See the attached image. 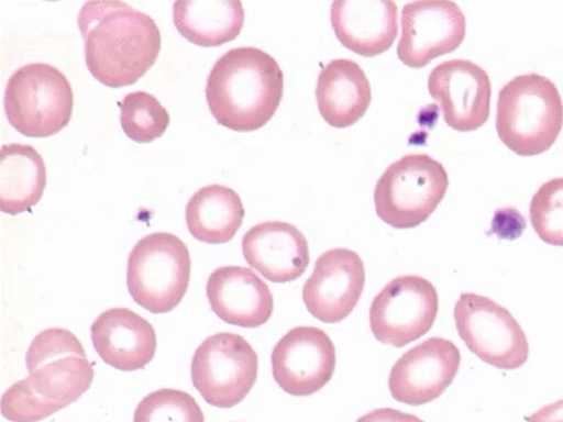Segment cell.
<instances>
[{
  "instance_id": "obj_27",
  "label": "cell",
  "mask_w": 563,
  "mask_h": 422,
  "mask_svg": "<svg viewBox=\"0 0 563 422\" xmlns=\"http://www.w3.org/2000/svg\"><path fill=\"white\" fill-rule=\"evenodd\" d=\"M356 422H424L418 417L409 413H404L395 409H377L369 412Z\"/></svg>"
},
{
  "instance_id": "obj_14",
  "label": "cell",
  "mask_w": 563,
  "mask_h": 422,
  "mask_svg": "<svg viewBox=\"0 0 563 422\" xmlns=\"http://www.w3.org/2000/svg\"><path fill=\"white\" fill-rule=\"evenodd\" d=\"M365 267L361 256L345 248L321 255L303 286L308 311L327 324L347 319L357 307L365 287Z\"/></svg>"
},
{
  "instance_id": "obj_4",
  "label": "cell",
  "mask_w": 563,
  "mask_h": 422,
  "mask_svg": "<svg viewBox=\"0 0 563 422\" xmlns=\"http://www.w3.org/2000/svg\"><path fill=\"white\" fill-rule=\"evenodd\" d=\"M563 127V102L558 87L538 74L521 75L500 90L497 132L503 144L520 156L551 149Z\"/></svg>"
},
{
  "instance_id": "obj_11",
  "label": "cell",
  "mask_w": 563,
  "mask_h": 422,
  "mask_svg": "<svg viewBox=\"0 0 563 422\" xmlns=\"http://www.w3.org/2000/svg\"><path fill=\"white\" fill-rule=\"evenodd\" d=\"M466 35V18L451 0H418L402 8L400 62L421 68L460 47Z\"/></svg>"
},
{
  "instance_id": "obj_15",
  "label": "cell",
  "mask_w": 563,
  "mask_h": 422,
  "mask_svg": "<svg viewBox=\"0 0 563 422\" xmlns=\"http://www.w3.org/2000/svg\"><path fill=\"white\" fill-rule=\"evenodd\" d=\"M431 97L440 103L448 125L456 132H473L490 114L492 85L486 70L465 59H452L432 69Z\"/></svg>"
},
{
  "instance_id": "obj_13",
  "label": "cell",
  "mask_w": 563,
  "mask_h": 422,
  "mask_svg": "<svg viewBox=\"0 0 563 422\" xmlns=\"http://www.w3.org/2000/svg\"><path fill=\"white\" fill-rule=\"evenodd\" d=\"M462 355L454 343L433 337L409 349L391 369L389 389L395 400L421 407L442 396L460 371Z\"/></svg>"
},
{
  "instance_id": "obj_24",
  "label": "cell",
  "mask_w": 563,
  "mask_h": 422,
  "mask_svg": "<svg viewBox=\"0 0 563 422\" xmlns=\"http://www.w3.org/2000/svg\"><path fill=\"white\" fill-rule=\"evenodd\" d=\"M120 121L123 132L137 144H151L167 131L170 116L154 96L136 91L120 103Z\"/></svg>"
},
{
  "instance_id": "obj_8",
  "label": "cell",
  "mask_w": 563,
  "mask_h": 422,
  "mask_svg": "<svg viewBox=\"0 0 563 422\" xmlns=\"http://www.w3.org/2000/svg\"><path fill=\"white\" fill-rule=\"evenodd\" d=\"M258 357L240 334L221 332L208 337L191 362L194 387L210 404L232 409L251 393L257 380Z\"/></svg>"
},
{
  "instance_id": "obj_20",
  "label": "cell",
  "mask_w": 563,
  "mask_h": 422,
  "mask_svg": "<svg viewBox=\"0 0 563 422\" xmlns=\"http://www.w3.org/2000/svg\"><path fill=\"white\" fill-rule=\"evenodd\" d=\"M316 100L330 126L355 125L372 103V85L354 60L334 59L323 67L317 80Z\"/></svg>"
},
{
  "instance_id": "obj_5",
  "label": "cell",
  "mask_w": 563,
  "mask_h": 422,
  "mask_svg": "<svg viewBox=\"0 0 563 422\" xmlns=\"http://www.w3.org/2000/svg\"><path fill=\"white\" fill-rule=\"evenodd\" d=\"M450 186L444 166L428 154H409L383 173L375 188L377 215L397 229L424 223Z\"/></svg>"
},
{
  "instance_id": "obj_28",
  "label": "cell",
  "mask_w": 563,
  "mask_h": 422,
  "mask_svg": "<svg viewBox=\"0 0 563 422\" xmlns=\"http://www.w3.org/2000/svg\"><path fill=\"white\" fill-rule=\"evenodd\" d=\"M527 422H563V399L548 404L538 412L528 417Z\"/></svg>"
},
{
  "instance_id": "obj_3",
  "label": "cell",
  "mask_w": 563,
  "mask_h": 422,
  "mask_svg": "<svg viewBox=\"0 0 563 422\" xmlns=\"http://www.w3.org/2000/svg\"><path fill=\"white\" fill-rule=\"evenodd\" d=\"M285 92V75L277 60L261 48L236 47L211 68L206 98L220 125L254 132L275 115Z\"/></svg>"
},
{
  "instance_id": "obj_23",
  "label": "cell",
  "mask_w": 563,
  "mask_h": 422,
  "mask_svg": "<svg viewBox=\"0 0 563 422\" xmlns=\"http://www.w3.org/2000/svg\"><path fill=\"white\" fill-rule=\"evenodd\" d=\"M245 210L232 188L210 185L198 190L186 207V222L194 238L207 244L232 241L242 226Z\"/></svg>"
},
{
  "instance_id": "obj_7",
  "label": "cell",
  "mask_w": 563,
  "mask_h": 422,
  "mask_svg": "<svg viewBox=\"0 0 563 422\" xmlns=\"http://www.w3.org/2000/svg\"><path fill=\"white\" fill-rule=\"evenodd\" d=\"M190 271L186 244L173 234L154 233L141 238L130 254L128 287L141 308L168 313L181 303Z\"/></svg>"
},
{
  "instance_id": "obj_12",
  "label": "cell",
  "mask_w": 563,
  "mask_h": 422,
  "mask_svg": "<svg viewBox=\"0 0 563 422\" xmlns=\"http://www.w3.org/2000/svg\"><path fill=\"white\" fill-rule=\"evenodd\" d=\"M272 365L282 390L294 397L312 396L332 379L336 348L323 330L298 326L275 345Z\"/></svg>"
},
{
  "instance_id": "obj_22",
  "label": "cell",
  "mask_w": 563,
  "mask_h": 422,
  "mask_svg": "<svg viewBox=\"0 0 563 422\" xmlns=\"http://www.w3.org/2000/svg\"><path fill=\"white\" fill-rule=\"evenodd\" d=\"M46 166L32 146L10 144L0 154V210L23 214L37 204L46 188Z\"/></svg>"
},
{
  "instance_id": "obj_25",
  "label": "cell",
  "mask_w": 563,
  "mask_h": 422,
  "mask_svg": "<svg viewBox=\"0 0 563 422\" xmlns=\"http://www.w3.org/2000/svg\"><path fill=\"white\" fill-rule=\"evenodd\" d=\"M133 422H205V415L190 395L162 389L140 401Z\"/></svg>"
},
{
  "instance_id": "obj_21",
  "label": "cell",
  "mask_w": 563,
  "mask_h": 422,
  "mask_svg": "<svg viewBox=\"0 0 563 422\" xmlns=\"http://www.w3.org/2000/svg\"><path fill=\"white\" fill-rule=\"evenodd\" d=\"M173 21L190 43L217 47L239 37L244 9L233 0H184L174 3Z\"/></svg>"
},
{
  "instance_id": "obj_16",
  "label": "cell",
  "mask_w": 563,
  "mask_h": 422,
  "mask_svg": "<svg viewBox=\"0 0 563 422\" xmlns=\"http://www.w3.org/2000/svg\"><path fill=\"white\" fill-rule=\"evenodd\" d=\"M242 252L250 266L273 284H290L309 267L306 236L287 222L260 223L246 232Z\"/></svg>"
},
{
  "instance_id": "obj_6",
  "label": "cell",
  "mask_w": 563,
  "mask_h": 422,
  "mask_svg": "<svg viewBox=\"0 0 563 422\" xmlns=\"http://www.w3.org/2000/svg\"><path fill=\"white\" fill-rule=\"evenodd\" d=\"M74 91L68 79L52 65L34 63L10 77L4 109L10 125L30 137H47L68 125L74 112Z\"/></svg>"
},
{
  "instance_id": "obj_26",
  "label": "cell",
  "mask_w": 563,
  "mask_h": 422,
  "mask_svg": "<svg viewBox=\"0 0 563 422\" xmlns=\"http://www.w3.org/2000/svg\"><path fill=\"white\" fill-rule=\"evenodd\" d=\"M530 218L537 235L554 246H563V178L552 179L536 192Z\"/></svg>"
},
{
  "instance_id": "obj_18",
  "label": "cell",
  "mask_w": 563,
  "mask_h": 422,
  "mask_svg": "<svg viewBox=\"0 0 563 422\" xmlns=\"http://www.w3.org/2000/svg\"><path fill=\"white\" fill-rule=\"evenodd\" d=\"M100 358L120 371L145 368L155 357L156 333L143 316L125 308L102 312L91 326Z\"/></svg>"
},
{
  "instance_id": "obj_19",
  "label": "cell",
  "mask_w": 563,
  "mask_h": 422,
  "mask_svg": "<svg viewBox=\"0 0 563 422\" xmlns=\"http://www.w3.org/2000/svg\"><path fill=\"white\" fill-rule=\"evenodd\" d=\"M330 13L339 41L363 57L380 55L397 38L398 8L393 0H339Z\"/></svg>"
},
{
  "instance_id": "obj_10",
  "label": "cell",
  "mask_w": 563,
  "mask_h": 422,
  "mask_svg": "<svg viewBox=\"0 0 563 422\" xmlns=\"http://www.w3.org/2000/svg\"><path fill=\"white\" fill-rule=\"evenodd\" d=\"M438 310V292L430 280L399 276L375 297L369 308V327L378 342L400 348L426 336Z\"/></svg>"
},
{
  "instance_id": "obj_1",
  "label": "cell",
  "mask_w": 563,
  "mask_h": 422,
  "mask_svg": "<svg viewBox=\"0 0 563 422\" xmlns=\"http://www.w3.org/2000/svg\"><path fill=\"white\" fill-rule=\"evenodd\" d=\"M30 376L2 397V414L11 422H38L76 402L90 389L95 369L86 352L66 329H47L26 354Z\"/></svg>"
},
{
  "instance_id": "obj_9",
  "label": "cell",
  "mask_w": 563,
  "mask_h": 422,
  "mask_svg": "<svg viewBox=\"0 0 563 422\" xmlns=\"http://www.w3.org/2000/svg\"><path fill=\"white\" fill-rule=\"evenodd\" d=\"M454 322L468 349L499 369H517L530 357V345L512 313L490 298L463 293L454 308Z\"/></svg>"
},
{
  "instance_id": "obj_17",
  "label": "cell",
  "mask_w": 563,
  "mask_h": 422,
  "mask_svg": "<svg viewBox=\"0 0 563 422\" xmlns=\"http://www.w3.org/2000/svg\"><path fill=\"white\" fill-rule=\"evenodd\" d=\"M207 297L220 320L244 329L266 324L274 312V297L266 281L244 267H222L211 273Z\"/></svg>"
},
{
  "instance_id": "obj_2",
  "label": "cell",
  "mask_w": 563,
  "mask_h": 422,
  "mask_svg": "<svg viewBox=\"0 0 563 422\" xmlns=\"http://www.w3.org/2000/svg\"><path fill=\"white\" fill-rule=\"evenodd\" d=\"M78 25L86 65L104 86L120 88L135 84L161 55V29L151 15L125 2H86Z\"/></svg>"
}]
</instances>
